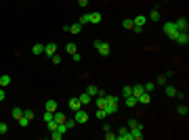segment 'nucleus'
<instances>
[{
	"instance_id": "nucleus-32",
	"label": "nucleus",
	"mask_w": 189,
	"mask_h": 140,
	"mask_svg": "<svg viewBox=\"0 0 189 140\" xmlns=\"http://www.w3.org/2000/svg\"><path fill=\"white\" fill-rule=\"evenodd\" d=\"M78 23H80V25H86V23H90V17H88V15H82V17L78 19Z\"/></svg>"
},
{
	"instance_id": "nucleus-12",
	"label": "nucleus",
	"mask_w": 189,
	"mask_h": 140,
	"mask_svg": "<svg viewBox=\"0 0 189 140\" xmlns=\"http://www.w3.org/2000/svg\"><path fill=\"white\" fill-rule=\"evenodd\" d=\"M55 52H57V44H55V42H50V44L44 46V55H46V57H53Z\"/></svg>"
},
{
	"instance_id": "nucleus-29",
	"label": "nucleus",
	"mask_w": 189,
	"mask_h": 140,
	"mask_svg": "<svg viewBox=\"0 0 189 140\" xmlns=\"http://www.w3.org/2000/svg\"><path fill=\"white\" fill-rule=\"evenodd\" d=\"M95 117H97V119H105V117H107V111H105V109H97Z\"/></svg>"
},
{
	"instance_id": "nucleus-33",
	"label": "nucleus",
	"mask_w": 189,
	"mask_h": 140,
	"mask_svg": "<svg viewBox=\"0 0 189 140\" xmlns=\"http://www.w3.org/2000/svg\"><path fill=\"white\" fill-rule=\"evenodd\" d=\"M132 94V86H124V90H122V96L126 98V96H130Z\"/></svg>"
},
{
	"instance_id": "nucleus-44",
	"label": "nucleus",
	"mask_w": 189,
	"mask_h": 140,
	"mask_svg": "<svg viewBox=\"0 0 189 140\" xmlns=\"http://www.w3.org/2000/svg\"><path fill=\"white\" fill-rule=\"evenodd\" d=\"M88 2H90V0H78V4H80L82 9H84V6H88Z\"/></svg>"
},
{
	"instance_id": "nucleus-2",
	"label": "nucleus",
	"mask_w": 189,
	"mask_h": 140,
	"mask_svg": "<svg viewBox=\"0 0 189 140\" xmlns=\"http://www.w3.org/2000/svg\"><path fill=\"white\" fill-rule=\"evenodd\" d=\"M164 34L170 38V40H177V36H179V29H177V25H175V21H168V23H164Z\"/></svg>"
},
{
	"instance_id": "nucleus-17",
	"label": "nucleus",
	"mask_w": 189,
	"mask_h": 140,
	"mask_svg": "<svg viewBox=\"0 0 189 140\" xmlns=\"http://www.w3.org/2000/svg\"><path fill=\"white\" fill-rule=\"evenodd\" d=\"M9 84H11V75H9V73L0 75V88H4V86H9Z\"/></svg>"
},
{
	"instance_id": "nucleus-27",
	"label": "nucleus",
	"mask_w": 189,
	"mask_h": 140,
	"mask_svg": "<svg viewBox=\"0 0 189 140\" xmlns=\"http://www.w3.org/2000/svg\"><path fill=\"white\" fill-rule=\"evenodd\" d=\"M17 123H19L21 128H27V123H30V119H27V117H25V115H21V117H19V119H17Z\"/></svg>"
},
{
	"instance_id": "nucleus-23",
	"label": "nucleus",
	"mask_w": 189,
	"mask_h": 140,
	"mask_svg": "<svg viewBox=\"0 0 189 140\" xmlns=\"http://www.w3.org/2000/svg\"><path fill=\"white\" fill-rule=\"evenodd\" d=\"M166 96H168V98H172V96H177V90H175V88H172L170 84H166Z\"/></svg>"
},
{
	"instance_id": "nucleus-42",
	"label": "nucleus",
	"mask_w": 189,
	"mask_h": 140,
	"mask_svg": "<svg viewBox=\"0 0 189 140\" xmlns=\"http://www.w3.org/2000/svg\"><path fill=\"white\" fill-rule=\"evenodd\" d=\"M23 115L27 117V119H30V121H32V119H34V113H32V111H23Z\"/></svg>"
},
{
	"instance_id": "nucleus-24",
	"label": "nucleus",
	"mask_w": 189,
	"mask_h": 140,
	"mask_svg": "<svg viewBox=\"0 0 189 140\" xmlns=\"http://www.w3.org/2000/svg\"><path fill=\"white\" fill-rule=\"evenodd\" d=\"M65 50H67L70 55H74V52H78V46H76L74 42H67V46H65Z\"/></svg>"
},
{
	"instance_id": "nucleus-41",
	"label": "nucleus",
	"mask_w": 189,
	"mask_h": 140,
	"mask_svg": "<svg viewBox=\"0 0 189 140\" xmlns=\"http://www.w3.org/2000/svg\"><path fill=\"white\" fill-rule=\"evenodd\" d=\"M137 126H139V123H137L135 119H128V130H130V128H137Z\"/></svg>"
},
{
	"instance_id": "nucleus-34",
	"label": "nucleus",
	"mask_w": 189,
	"mask_h": 140,
	"mask_svg": "<svg viewBox=\"0 0 189 140\" xmlns=\"http://www.w3.org/2000/svg\"><path fill=\"white\" fill-rule=\"evenodd\" d=\"M50 138H53V140H61V138H63V134H59V132L55 130V132H50Z\"/></svg>"
},
{
	"instance_id": "nucleus-22",
	"label": "nucleus",
	"mask_w": 189,
	"mask_h": 140,
	"mask_svg": "<svg viewBox=\"0 0 189 140\" xmlns=\"http://www.w3.org/2000/svg\"><path fill=\"white\" fill-rule=\"evenodd\" d=\"M86 92H88V94H90V96H93V98H95V96H97V94L101 92V90H99V88H97V86H93V84H90V86H88V88H86Z\"/></svg>"
},
{
	"instance_id": "nucleus-25",
	"label": "nucleus",
	"mask_w": 189,
	"mask_h": 140,
	"mask_svg": "<svg viewBox=\"0 0 189 140\" xmlns=\"http://www.w3.org/2000/svg\"><path fill=\"white\" fill-rule=\"evenodd\" d=\"M154 88H155V84L154 82H147V84H143V90H145V92H154Z\"/></svg>"
},
{
	"instance_id": "nucleus-13",
	"label": "nucleus",
	"mask_w": 189,
	"mask_h": 140,
	"mask_svg": "<svg viewBox=\"0 0 189 140\" xmlns=\"http://www.w3.org/2000/svg\"><path fill=\"white\" fill-rule=\"evenodd\" d=\"M53 119H55V121H57V123H63V121H65V119H67V117H65V113H61L59 109H57V111H55V113H53Z\"/></svg>"
},
{
	"instance_id": "nucleus-45",
	"label": "nucleus",
	"mask_w": 189,
	"mask_h": 140,
	"mask_svg": "<svg viewBox=\"0 0 189 140\" xmlns=\"http://www.w3.org/2000/svg\"><path fill=\"white\" fill-rule=\"evenodd\" d=\"M132 32H135V34H143V27H137V25H135V27H132Z\"/></svg>"
},
{
	"instance_id": "nucleus-40",
	"label": "nucleus",
	"mask_w": 189,
	"mask_h": 140,
	"mask_svg": "<svg viewBox=\"0 0 189 140\" xmlns=\"http://www.w3.org/2000/svg\"><path fill=\"white\" fill-rule=\"evenodd\" d=\"M65 126H67V130H71L76 126V121H74V119H65Z\"/></svg>"
},
{
	"instance_id": "nucleus-39",
	"label": "nucleus",
	"mask_w": 189,
	"mask_h": 140,
	"mask_svg": "<svg viewBox=\"0 0 189 140\" xmlns=\"http://www.w3.org/2000/svg\"><path fill=\"white\" fill-rule=\"evenodd\" d=\"M71 59H74V63H80V61H82L80 52H74V55H71Z\"/></svg>"
},
{
	"instance_id": "nucleus-7",
	"label": "nucleus",
	"mask_w": 189,
	"mask_h": 140,
	"mask_svg": "<svg viewBox=\"0 0 189 140\" xmlns=\"http://www.w3.org/2000/svg\"><path fill=\"white\" fill-rule=\"evenodd\" d=\"M175 25H177L179 32H187V29H189V21L185 19V17H181L179 21H175Z\"/></svg>"
},
{
	"instance_id": "nucleus-28",
	"label": "nucleus",
	"mask_w": 189,
	"mask_h": 140,
	"mask_svg": "<svg viewBox=\"0 0 189 140\" xmlns=\"http://www.w3.org/2000/svg\"><path fill=\"white\" fill-rule=\"evenodd\" d=\"M143 92H145V90H143V86H141V84L132 86V94H135V96H139V94H143Z\"/></svg>"
},
{
	"instance_id": "nucleus-43",
	"label": "nucleus",
	"mask_w": 189,
	"mask_h": 140,
	"mask_svg": "<svg viewBox=\"0 0 189 140\" xmlns=\"http://www.w3.org/2000/svg\"><path fill=\"white\" fill-rule=\"evenodd\" d=\"M105 138L107 140H114V138H116V134H111V130H109V132H105Z\"/></svg>"
},
{
	"instance_id": "nucleus-15",
	"label": "nucleus",
	"mask_w": 189,
	"mask_h": 140,
	"mask_svg": "<svg viewBox=\"0 0 189 140\" xmlns=\"http://www.w3.org/2000/svg\"><path fill=\"white\" fill-rule=\"evenodd\" d=\"M124 100H126V107H130V109H132V107H137V103H139V100H137V96H135V94H130V96H126V98H124Z\"/></svg>"
},
{
	"instance_id": "nucleus-4",
	"label": "nucleus",
	"mask_w": 189,
	"mask_h": 140,
	"mask_svg": "<svg viewBox=\"0 0 189 140\" xmlns=\"http://www.w3.org/2000/svg\"><path fill=\"white\" fill-rule=\"evenodd\" d=\"M88 119H90V117H88V113L84 111L82 107H80L78 111H74V121H76V123H86Z\"/></svg>"
},
{
	"instance_id": "nucleus-3",
	"label": "nucleus",
	"mask_w": 189,
	"mask_h": 140,
	"mask_svg": "<svg viewBox=\"0 0 189 140\" xmlns=\"http://www.w3.org/2000/svg\"><path fill=\"white\" fill-rule=\"evenodd\" d=\"M93 46L97 48V50H99V55H101V57H107V55L111 52V46H109L107 42H101V40H95V42H93Z\"/></svg>"
},
{
	"instance_id": "nucleus-19",
	"label": "nucleus",
	"mask_w": 189,
	"mask_h": 140,
	"mask_svg": "<svg viewBox=\"0 0 189 140\" xmlns=\"http://www.w3.org/2000/svg\"><path fill=\"white\" fill-rule=\"evenodd\" d=\"M80 100H78V98H70V109L71 111H78V109H80Z\"/></svg>"
},
{
	"instance_id": "nucleus-21",
	"label": "nucleus",
	"mask_w": 189,
	"mask_h": 140,
	"mask_svg": "<svg viewBox=\"0 0 189 140\" xmlns=\"http://www.w3.org/2000/svg\"><path fill=\"white\" fill-rule=\"evenodd\" d=\"M32 52H34V55H44V44H34Z\"/></svg>"
},
{
	"instance_id": "nucleus-8",
	"label": "nucleus",
	"mask_w": 189,
	"mask_h": 140,
	"mask_svg": "<svg viewBox=\"0 0 189 140\" xmlns=\"http://www.w3.org/2000/svg\"><path fill=\"white\" fill-rule=\"evenodd\" d=\"M78 100H80V105H82V107H86V105H90V103H93V96H90L88 92H82L80 96H78Z\"/></svg>"
},
{
	"instance_id": "nucleus-1",
	"label": "nucleus",
	"mask_w": 189,
	"mask_h": 140,
	"mask_svg": "<svg viewBox=\"0 0 189 140\" xmlns=\"http://www.w3.org/2000/svg\"><path fill=\"white\" fill-rule=\"evenodd\" d=\"M105 98H107V107H105V111H107V115H116L118 113V96H107L105 94Z\"/></svg>"
},
{
	"instance_id": "nucleus-16",
	"label": "nucleus",
	"mask_w": 189,
	"mask_h": 140,
	"mask_svg": "<svg viewBox=\"0 0 189 140\" xmlns=\"http://www.w3.org/2000/svg\"><path fill=\"white\" fill-rule=\"evenodd\" d=\"M46 111H50V113H55L57 109H59V105H57V100H46Z\"/></svg>"
},
{
	"instance_id": "nucleus-47",
	"label": "nucleus",
	"mask_w": 189,
	"mask_h": 140,
	"mask_svg": "<svg viewBox=\"0 0 189 140\" xmlns=\"http://www.w3.org/2000/svg\"><path fill=\"white\" fill-rule=\"evenodd\" d=\"M164 2H168V0H164Z\"/></svg>"
},
{
	"instance_id": "nucleus-5",
	"label": "nucleus",
	"mask_w": 189,
	"mask_h": 140,
	"mask_svg": "<svg viewBox=\"0 0 189 140\" xmlns=\"http://www.w3.org/2000/svg\"><path fill=\"white\" fill-rule=\"evenodd\" d=\"M143 136H145V134H143V126L141 123H139L137 128H130V138L132 140H141Z\"/></svg>"
},
{
	"instance_id": "nucleus-35",
	"label": "nucleus",
	"mask_w": 189,
	"mask_h": 140,
	"mask_svg": "<svg viewBox=\"0 0 189 140\" xmlns=\"http://www.w3.org/2000/svg\"><path fill=\"white\" fill-rule=\"evenodd\" d=\"M149 17H151V21H160V11H151Z\"/></svg>"
},
{
	"instance_id": "nucleus-6",
	"label": "nucleus",
	"mask_w": 189,
	"mask_h": 140,
	"mask_svg": "<svg viewBox=\"0 0 189 140\" xmlns=\"http://www.w3.org/2000/svg\"><path fill=\"white\" fill-rule=\"evenodd\" d=\"M175 42L181 44V46H187V44H189V34H187V32H179V36H177Z\"/></svg>"
},
{
	"instance_id": "nucleus-14",
	"label": "nucleus",
	"mask_w": 189,
	"mask_h": 140,
	"mask_svg": "<svg viewBox=\"0 0 189 140\" xmlns=\"http://www.w3.org/2000/svg\"><path fill=\"white\" fill-rule=\"evenodd\" d=\"M80 32H82V25L80 23H71L67 27V34H80Z\"/></svg>"
},
{
	"instance_id": "nucleus-37",
	"label": "nucleus",
	"mask_w": 189,
	"mask_h": 140,
	"mask_svg": "<svg viewBox=\"0 0 189 140\" xmlns=\"http://www.w3.org/2000/svg\"><path fill=\"white\" fill-rule=\"evenodd\" d=\"M6 132H9V126L4 121H0V134H6Z\"/></svg>"
},
{
	"instance_id": "nucleus-30",
	"label": "nucleus",
	"mask_w": 189,
	"mask_h": 140,
	"mask_svg": "<svg viewBox=\"0 0 189 140\" xmlns=\"http://www.w3.org/2000/svg\"><path fill=\"white\" fill-rule=\"evenodd\" d=\"M122 27H124V29H132V27H135L132 19H124V21H122Z\"/></svg>"
},
{
	"instance_id": "nucleus-26",
	"label": "nucleus",
	"mask_w": 189,
	"mask_h": 140,
	"mask_svg": "<svg viewBox=\"0 0 189 140\" xmlns=\"http://www.w3.org/2000/svg\"><path fill=\"white\" fill-rule=\"evenodd\" d=\"M57 126H59V123H57L55 119H50V121H46V128H48V132H55V130H57Z\"/></svg>"
},
{
	"instance_id": "nucleus-18",
	"label": "nucleus",
	"mask_w": 189,
	"mask_h": 140,
	"mask_svg": "<svg viewBox=\"0 0 189 140\" xmlns=\"http://www.w3.org/2000/svg\"><path fill=\"white\" fill-rule=\"evenodd\" d=\"M88 17H90V23H95V25L101 23V13H90Z\"/></svg>"
},
{
	"instance_id": "nucleus-31",
	"label": "nucleus",
	"mask_w": 189,
	"mask_h": 140,
	"mask_svg": "<svg viewBox=\"0 0 189 140\" xmlns=\"http://www.w3.org/2000/svg\"><path fill=\"white\" fill-rule=\"evenodd\" d=\"M177 113H179V115H187V113H189V111H187V105H179Z\"/></svg>"
},
{
	"instance_id": "nucleus-46",
	"label": "nucleus",
	"mask_w": 189,
	"mask_h": 140,
	"mask_svg": "<svg viewBox=\"0 0 189 140\" xmlns=\"http://www.w3.org/2000/svg\"><path fill=\"white\" fill-rule=\"evenodd\" d=\"M4 96H6V94H4V90H2V88H0V103H2V100H4Z\"/></svg>"
},
{
	"instance_id": "nucleus-20",
	"label": "nucleus",
	"mask_w": 189,
	"mask_h": 140,
	"mask_svg": "<svg viewBox=\"0 0 189 140\" xmlns=\"http://www.w3.org/2000/svg\"><path fill=\"white\" fill-rule=\"evenodd\" d=\"M11 115H13V119H15V121H17V119H19V117L23 115V109H19V107H15V109H13V111H11Z\"/></svg>"
},
{
	"instance_id": "nucleus-36",
	"label": "nucleus",
	"mask_w": 189,
	"mask_h": 140,
	"mask_svg": "<svg viewBox=\"0 0 189 140\" xmlns=\"http://www.w3.org/2000/svg\"><path fill=\"white\" fill-rule=\"evenodd\" d=\"M42 119H44V123H46V121H50V119H53V113H50V111H44Z\"/></svg>"
},
{
	"instance_id": "nucleus-10",
	"label": "nucleus",
	"mask_w": 189,
	"mask_h": 140,
	"mask_svg": "<svg viewBox=\"0 0 189 140\" xmlns=\"http://www.w3.org/2000/svg\"><path fill=\"white\" fill-rule=\"evenodd\" d=\"M137 100H139L141 105H149V103H151V94H149V92H143V94L137 96Z\"/></svg>"
},
{
	"instance_id": "nucleus-38",
	"label": "nucleus",
	"mask_w": 189,
	"mask_h": 140,
	"mask_svg": "<svg viewBox=\"0 0 189 140\" xmlns=\"http://www.w3.org/2000/svg\"><path fill=\"white\" fill-rule=\"evenodd\" d=\"M50 59H53V63H55V65H61V57L57 55V52H55V55H53Z\"/></svg>"
},
{
	"instance_id": "nucleus-9",
	"label": "nucleus",
	"mask_w": 189,
	"mask_h": 140,
	"mask_svg": "<svg viewBox=\"0 0 189 140\" xmlns=\"http://www.w3.org/2000/svg\"><path fill=\"white\" fill-rule=\"evenodd\" d=\"M118 140H132L130 138V130L128 128H120L118 130Z\"/></svg>"
},
{
	"instance_id": "nucleus-11",
	"label": "nucleus",
	"mask_w": 189,
	"mask_h": 140,
	"mask_svg": "<svg viewBox=\"0 0 189 140\" xmlns=\"http://www.w3.org/2000/svg\"><path fill=\"white\" fill-rule=\"evenodd\" d=\"M132 23L137 25V27H145V23H147V17H145V15H137V17L132 19Z\"/></svg>"
}]
</instances>
